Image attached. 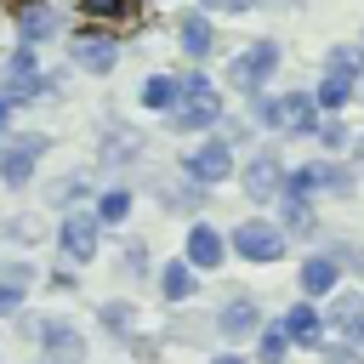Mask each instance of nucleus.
Masks as SVG:
<instances>
[{
	"mask_svg": "<svg viewBox=\"0 0 364 364\" xmlns=\"http://www.w3.org/2000/svg\"><path fill=\"white\" fill-rule=\"evenodd\" d=\"M222 119V97H216V85L205 80V74H193L182 91H176V131H205V125H216Z\"/></svg>",
	"mask_w": 364,
	"mask_h": 364,
	"instance_id": "nucleus-1",
	"label": "nucleus"
},
{
	"mask_svg": "<svg viewBox=\"0 0 364 364\" xmlns=\"http://www.w3.org/2000/svg\"><path fill=\"white\" fill-rule=\"evenodd\" d=\"M233 250L250 256V262H279L284 233H279L273 222H239V228H233Z\"/></svg>",
	"mask_w": 364,
	"mask_h": 364,
	"instance_id": "nucleus-2",
	"label": "nucleus"
},
{
	"mask_svg": "<svg viewBox=\"0 0 364 364\" xmlns=\"http://www.w3.org/2000/svg\"><path fill=\"white\" fill-rule=\"evenodd\" d=\"M273 63H279V40H256L245 57H233V85H262L267 74H273Z\"/></svg>",
	"mask_w": 364,
	"mask_h": 364,
	"instance_id": "nucleus-3",
	"label": "nucleus"
},
{
	"mask_svg": "<svg viewBox=\"0 0 364 364\" xmlns=\"http://www.w3.org/2000/svg\"><path fill=\"white\" fill-rule=\"evenodd\" d=\"M267 119L279 125V131H290V136H313V97H301V91H290V97H279L273 108H267Z\"/></svg>",
	"mask_w": 364,
	"mask_h": 364,
	"instance_id": "nucleus-4",
	"label": "nucleus"
},
{
	"mask_svg": "<svg viewBox=\"0 0 364 364\" xmlns=\"http://www.w3.org/2000/svg\"><path fill=\"white\" fill-rule=\"evenodd\" d=\"M74 63L80 68H97V74L114 68V34L108 28H80L74 34Z\"/></svg>",
	"mask_w": 364,
	"mask_h": 364,
	"instance_id": "nucleus-5",
	"label": "nucleus"
},
{
	"mask_svg": "<svg viewBox=\"0 0 364 364\" xmlns=\"http://www.w3.org/2000/svg\"><path fill=\"white\" fill-rule=\"evenodd\" d=\"M40 148H46V136H23V142H11V148L0 154V182L23 188L28 171H34V159H40Z\"/></svg>",
	"mask_w": 364,
	"mask_h": 364,
	"instance_id": "nucleus-6",
	"label": "nucleus"
},
{
	"mask_svg": "<svg viewBox=\"0 0 364 364\" xmlns=\"http://www.w3.org/2000/svg\"><path fill=\"white\" fill-rule=\"evenodd\" d=\"M40 85H46V74L34 68V51L23 46V51L6 63V102H11V97H40Z\"/></svg>",
	"mask_w": 364,
	"mask_h": 364,
	"instance_id": "nucleus-7",
	"label": "nucleus"
},
{
	"mask_svg": "<svg viewBox=\"0 0 364 364\" xmlns=\"http://www.w3.org/2000/svg\"><path fill=\"white\" fill-rule=\"evenodd\" d=\"M233 171V154H228V142H205L199 154H188V176H199V182H222Z\"/></svg>",
	"mask_w": 364,
	"mask_h": 364,
	"instance_id": "nucleus-8",
	"label": "nucleus"
},
{
	"mask_svg": "<svg viewBox=\"0 0 364 364\" xmlns=\"http://www.w3.org/2000/svg\"><path fill=\"white\" fill-rule=\"evenodd\" d=\"M284 188H290V199H301V193H318V188L341 193V188H347V176H341L336 165H301V171H296V176H290Z\"/></svg>",
	"mask_w": 364,
	"mask_h": 364,
	"instance_id": "nucleus-9",
	"label": "nucleus"
},
{
	"mask_svg": "<svg viewBox=\"0 0 364 364\" xmlns=\"http://www.w3.org/2000/svg\"><path fill=\"white\" fill-rule=\"evenodd\" d=\"M63 250L74 262H91L97 256V216H68L63 222Z\"/></svg>",
	"mask_w": 364,
	"mask_h": 364,
	"instance_id": "nucleus-10",
	"label": "nucleus"
},
{
	"mask_svg": "<svg viewBox=\"0 0 364 364\" xmlns=\"http://www.w3.org/2000/svg\"><path fill=\"white\" fill-rule=\"evenodd\" d=\"M40 341H46V353H51L57 364H80V358H85V336L68 330V324H46Z\"/></svg>",
	"mask_w": 364,
	"mask_h": 364,
	"instance_id": "nucleus-11",
	"label": "nucleus"
},
{
	"mask_svg": "<svg viewBox=\"0 0 364 364\" xmlns=\"http://www.w3.org/2000/svg\"><path fill=\"white\" fill-rule=\"evenodd\" d=\"M51 28H57V11H51L46 0H28V6L17 11V34H23L28 46H34V40H46Z\"/></svg>",
	"mask_w": 364,
	"mask_h": 364,
	"instance_id": "nucleus-12",
	"label": "nucleus"
},
{
	"mask_svg": "<svg viewBox=\"0 0 364 364\" xmlns=\"http://www.w3.org/2000/svg\"><path fill=\"white\" fill-rule=\"evenodd\" d=\"M216 324H222V336H228V341H245V336H256V330H262V318H256V307H250V301H228Z\"/></svg>",
	"mask_w": 364,
	"mask_h": 364,
	"instance_id": "nucleus-13",
	"label": "nucleus"
},
{
	"mask_svg": "<svg viewBox=\"0 0 364 364\" xmlns=\"http://www.w3.org/2000/svg\"><path fill=\"white\" fill-rule=\"evenodd\" d=\"M245 188H250V199H273V193H279V165H273V154L250 159V171H245Z\"/></svg>",
	"mask_w": 364,
	"mask_h": 364,
	"instance_id": "nucleus-14",
	"label": "nucleus"
},
{
	"mask_svg": "<svg viewBox=\"0 0 364 364\" xmlns=\"http://www.w3.org/2000/svg\"><path fill=\"white\" fill-rule=\"evenodd\" d=\"M188 262L193 267H216L222 262V233L216 228H193L188 233Z\"/></svg>",
	"mask_w": 364,
	"mask_h": 364,
	"instance_id": "nucleus-15",
	"label": "nucleus"
},
{
	"mask_svg": "<svg viewBox=\"0 0 364 364\" xmlns=\"http://www.w3.org/2000/svg\"><path fill=\"white\" fill-rule=\"evenodd\" d=\"M279 330H284L290 341H318V347H324V330H318V313H313V307H290Z\"/></svg>",
	"mask_w": 364,
	"mask_h": 364,
	"instance_id": "nucleus-16",
	"label": "nucleus"
},
{
	"mask_svg": "<svg viewBox=\"0 0 364 364\" xmlns=\"http://www.w3.org/2000/svg\"><path fill=\"white\" fill-rule=\"evenodd\" d=\"M210 46H216L210 23H205V17H182V51H188V57H210Z\"/></svg>",
	"mask_w": 364,
	"mask_h": 364,
	"instance_id": "nucleus-17",
	"label": "nucleus"
},
{
	"mask_svg": "<svg viewBox=\"0 0 364 364\" xmlns=\"http://www.w3.org/2000/svg\"><path fill=\"white\" fill-rule=\"evenodd\" d=\"M336 273H341V267H336L330 256H313V262L301 267V290H307V296H324V290L336 284Z\"/></svg>",
	"mask_w": 364,
	"mask_h": 364,
	"instance_id": "nucleus-18",
	"label": "nucleus"
},
{
	"mask_svg": "<svg viewBox=\"0 0 364 364\" xmlns=\"http://www.w3.org/2000/svg\"><path fill=\"white\" fill-rule=\"evenodd\" d=\"M330 324H341L353 341H364V301H358V296H341V301L330 307Z\"/></svg>",
	"mask_w": 364,
	"mask_h": 364,
	"instance_id": "nucleus-19",
	"label": "nucleus"
},
{
	"mask_svg": "<svg viewBox=\"0 0 364 364\" xmlns=\"http://www.w3.org/2000/svg\"><path fill=\"white\" fill-rule=\"evenodd\" d=\"M176 91H182V85H176L171 74H154V80L142 85V102H148V108H171V102H176Z\"/></svg>",
	"mask_w": 364,
	"mask_h": 364,
	"instance_id": "nucleus-20",
	"label": "nucleus"
},
{
	"mask_svg": "<svg viewBox=\"0 0 364 364\" xmlns=\"http://www.w3.org/2000/svg\"><path fill=\"white\" fill-rule=\"evenodd\" d=\"M347 97H353V80H347V74H324V85H318V102H324V108H341Z\"/></svg>",
	"mask_w": 364,
	"mask_h": 364,
	"instance_id": "nucleus-21",
	"label": "nucleus"
},
{
	"mask_svg": "<svg viewBox=\"0 0 364 364\" xmlns=\"http://www.w3.org/2000/svg\"><path fill=\"white\" fill-rule=\"evenodd\" d=\"M313 228H318V222H313V210H307L301 199H290V205H284V233H296V239H307Z\"/></svg>",
	"mask_w": 364,
	"mask_h": 364,
	"instance_id": "nucleus-22",
	"label": "nucleus"
},
{
	"mask_svg": "<svg viewBox=\"0 0 364 364\" xmlns=\"http://www.w3.org/2000/svg\"><path fill=\"white\" fill-rule=\"evenodd\" d=\"M165 296H171V301H182V296H193V273H188V262H176V267H165Z\"/></svg>",
	"mask_w": 364,
	"mask_h": 364,
	"instance_id": "nucleus-23",
	"label": "nucleus"
},
{
	"mask_svg": "<svg viewBox=\"0 0 364 364\" xmlns=\"http://www.w3.org/2000/svg\"><path fill=\"white\" fill-rule=\"evenodd\" d=\"M125 210H131V193H125V188L102 193V205H97V216H102V222H125Z\"/></svg>",
	"mask_w": 364,
	"mask_h": 364,
	"instance_id": "nucleus-24",
	"label": "nucleus"
},
{
	"mask_svg": "<svg viewBox=\"0 0 364 364\" xmlns=\"http://www.w3.org/2000/svg\"><path fill=\"white\" fill-rule=\"evenodd\" d=\"M284 353H290V336H284L279 324H267V330H262V358H267V364H279Z\"/></svg>",
	"mask_w": 364,
	"mask_h": 364,
	"instance_id": "nucleus-25",
	"label": "nucleus"
},
{
	"mask_svg": "<svg viewBox=\"0 0 364 364\" xmlns=\"http://www.w3.org/2000/svg\"><path fill=\"white\" fill-rule=\"evenodd\" d=\"M358 63H364V51H358V46H336V51H330V74H347V80H353V68H358Z\"/></svg>",
	"mask_w": 364,
	"mask_h": 364,
	"instance_id": "nucleus-26",
	"label": "nucleus"
},
{
	"mask_svg": "<svg viewBox=\"0 0 364 364\" xmlns=\"http://www.w3.org/2000/svg\"><path fill=\"white\" fill-rule=\"evenodd\" d=\"M80 6H85L91 17H125V11H131V0H80Z\"/></svg>",
	"mask_w": 364,
	"mask_h": 364,
	"instance_id": "nucleus-27",
	"label": "nucleus"
},
{
	"mask_svg": "<svg viewBox=\"0 0 364 364\" xmlns=\"http://www.w3.org/2000/svg\"><path fill=\"white\" fill-rule=\"evenodd\" d=\"M102 324H108V330H125V324H131V307H125V301H108V307H102Z\"/></svg>",
	"mask_w": 364,
	"mask_h": 364,
	"instance_id": "nucleus-28",
	"label": "nucleus"
},
{
	"mask_svg": "<svg viewBox=\"0 0 364 364\" xmlns=\"http://www.w3.org/2000/svg\"><path fill=\"white\" fill-rule=\"evenodd\" d=\"M313 136H324V148H336V142L347 136V125H336V119H324V125H313Z\"/></svg>",
	"mask_w": 364,
	"mask_h": 364,
	"instance_id": "nucleus-29",
	"label": "nucleus"
},
{
	"mask_svg": "<svg viewBox=\"0 0 364 364\" xmlns=\"http://www.w3.org/2000/svg\"><path fill=\"white\" fill-rule=\"evenodd\" d=\"M17 301H23V290H17V284H6V279H0V318H6V313H17Z\"/></svg>",
	"mask_w": 364,
	"mask_h": 364,
	"instance_id": "nucleus-30",
	"label": "nucleus"
},
{
	"mask_svg": "<svg viewBox=\"0 0 364 364\" xmlns=\"http://www.w3.org/2000/svg\"><path fill=\"white\" fill-rule=\"evenodd\" d=\"M205 6H216V11H245L250 0H205Z\"/></svg>",
	"mask_w": 364,
	"mask_h": 364,
	"instance_id": "nucleus-31",
	"label": "nucleus"
},
{
	"mask_svg": "<svg viewBox=\"0 0 364 364\" xmlns=\"http://www.w3.org/2000/svg\"><path fill=\"white\" fill-rule=\"evenodd\" d=\"M0 125H6V97H0Z\"/></svg>",
	"mask_w": 364,
	"mask_h": 364,
	"instance_id": "nucleus-32",
	"label": "nucleus"
},
{
	"mask_svg": "<svg viewBox=\"0 0 364 364\" xmlns=\"http://www.w3.org/2000/svg\"><path fill=\"white\" fill-rule=\"evenodd\" d=\"M216 364H245V358H216Z\"/></svg>",
	"mask_w": 364,
	"mask_h": 364,
	"instance_id": "nucleus-33",
	"label": "nucleus"
},
{
	"mask_svg": "<svg viewBox=\"0 0 364 364\" xmlns=\"http://www.w3.org/2000/svg\"><path fill=\"white\" fill-rule=\"evenodd\" d=\"M358 171H364V142H358Z\"/></svg>",
	"mask_w": 364,
	"mask_h": 364,
	"instance_id": "nucleus-34",
	"label": "nucleus"
}]
</instances>
